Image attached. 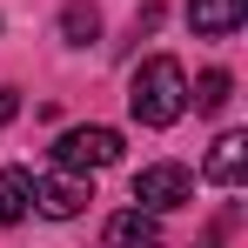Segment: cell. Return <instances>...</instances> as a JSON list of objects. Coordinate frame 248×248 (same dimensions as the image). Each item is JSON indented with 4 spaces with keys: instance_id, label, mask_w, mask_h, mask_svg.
<instances>
[{
    "instance_id": "obj_8",
    "label": "cell",
    "mask_w": 248,
    "mask_h": 248,
    "mask_svg": "<svg viewBox=\"0 0 248 248\" xmlns=\"http://www.w3.org/2000/svg\"><path fill=\"white\" fill-rule=\"evenodd\" d=\"M34 208V174L27 168H0V221H20Z\"/></svg>"
},
{
    "instance_id": "obj_2",
    "label": "cell",
    "mask_w": 248,
    "mask_h": 248,
    "mask_svg": "<svg viewBox=\"0 0 248 248\" xmlns=\"http://www.w3.org/2000/svg\"><path fill=\"white\" fill-rule=\"evenodd\" d=\"M134 202L148 208V215L188 208V202H195V174H188L181 161H155V168H141V174H134Z\"/></svg>"
},
{
    "instance_id": "obj_11",
    "label": "cell",
    "mask_w": 248,
    "mask_h": 248,
    "mask_svg": "<svg viewBox=\"0 0 248 248\" xmlns=\"http://www.w3.org/2000/svg\"><path fill=\"white\" fill-rule=\"evenodd\" d=\"M14 114H20V94H14V87H0V127L14 121Z\"/></svg>"
},
{
    "instance_id": "obj_7",
    "label": "cell",
    "mask_w": 248,
    "mask_h": 248,
    "mask_svg": "<svg viewBox=\"0 0 248 248\" xmlns=\"http://www.w3.org/2000/svg\"><path fill=\"white\" fill-rule=\"evenodd\" d=\"M101 248H161V228H155L148 208H127V215H114L101 228Z\"/></svg>"
},
{
    "instance_id": "obj_1",
    "label": "cell",
    "mask_w": 248,
    "mask_h": 248,
    "mask_svg": "<svg viewBox=\"0 0 248 248\" xmlns=\"http://www.w3.org/2000/svg\"><path fill=\"white\" fill-rule=\"evenodd\" d=\"M127 114L141 127H174L181 121L188 114V74H181V61H168V54L141 61L134 67V87H127Z\"/></svg>"
},
{
    "instance_id": "obj_5",
    "label": "cell",
    "mask_w": 248,
    "mask_h": 248,
    "mask_svg": "<svg viewBox=\"0 0 248 248\" xmlns=\"http://www.w3.org/2000/svg\"><path fill=\"white\" fill-rule=\"evenodd\" d=\"M242 20H248V0H188V27L202 41H228Z\"/></svg>"
},
{
    "instance_id": "obj_4",
    "label": "cell",
    "mask_w": 248,
    "mask_h": 248,
    "mask_svg": "<svg viewBox=\"0 0 248 248\" xmlns=\"http://www.w3.org/2000/svg\"><path fill=\"white\" fill-rule=\"evenodd\" d=\"M34 202H41V215H54V221H67V215H81L87 202H94V188H87L74 168H61V174H47L41 188H34Z\"/></svg>"
},
{
    "instance_id": "obj_10",
    "label": "cell",
    "mask_w": 248,
    "mask_h": 248,
    "mask_svg": "<svg viewBox=\"0 0 248 248\" xmlns=\"http://www.w3.org/2000/svg\"><path fill=\"white\" fill-rule=\"evenodd\" d=\"M228 94H235V81H228L221 67H208L202 81H195V108H202V114H221V108H228Z\"/></svg>"
},
{
    "instance_id": "obj_12",
    "label": "cell",
    "mask_w": 248,
    "mask_h": 248,
    "mask_svg": "<svg viewBox=\"0 0 248 248\" xmlns=\"http://www.w3.org/2000/svg\"><path fill=\"white\" fill-rule=\"evenodd\" d=\"M195 248H221V242H195Z\"/></svg>"
},
{
    "instance_id": "obj_6",
    "label": "cell",
    "mask_w": 248,
    "mask_h": 248,
    "mask_svg": "<svg viewBox=\"0 0 248 248\" xmlns=\"http://www.w3.org/2000/svg\"><path fill=\"white\" fill-rule=\"evenodd\" d=\"M215 188H242V174H248V134H221L215 148H208V168H202Z\"/></svg>"
},
{
    "instance_id": "obj_3",
    "label": "cell",
    "mask_w": 248,
    "mask_h": 248,
    "mask_svg": "<svg viewBox=\"0 0 248 248\" xmlns=\"http://www.w3.org/2000/svg\"><path fill=\"white\" fill-rule=\"evenodd\" d=\"M54 161L61 168H108V161H121V134L114 127H67L61 141H54Z\"/></svg>"
},
{
    "instance_id": "obj_9",
    "label": "cell",
    "mask_w": 248,
    "mask_h": 248,
    "mask_svg": "<svg viewBox=\"0 0 248 248\" xmlns=\"http://www.w3.org/2000/svg\"><path fill=\"white\" fill-rule=\"evenodd\" d=\"M101 34V14H94V0H67V14H61V41L67 47H87Z\"/></svg>"
}]
</instances>
